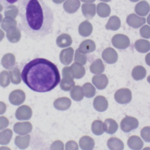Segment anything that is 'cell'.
<instances>
[{
	"mask_svg": "<svg viewBox=\"0 0 150 150\" xmlns=\"http://www.w3.org/2000/svg\"><path fill=\"white\" fill-rule=\"evenodd\" d=\"M147 81L150 84V76H149L147 78Z\"/></svg>",
	"mask_w": 150,
	"mask_h": 150,
	"instance_id": "9f6ffc18",
	"label": "cell"
},
{
	"mask_svg": "<svg viewBox=\"0 0 150 150\" xmlns=\"http://www.w3.org/2000/svg\"><path fill=\"white\" fill-rule=\"evenodd\" d=\"M70 94L71 98L76 101H81L84 97L83 90L80 86H75L71 90Z\"/></svg>",
	"mask_w": 150,
	"mask_h": 150,
	"instance_id": "e575fe53",
	"label": "cell"
},
{
	"mask_svg": "<svg viewBox=\"0 0 150 150\" xmlns=\"http://www.w3.org/2000/svg\"><path fill=\"white\" fill-rule=\"evenodd\" d=\"M70 68L74 79L75 78L77 79H79L82 78L85 75V68L83 65L79 63L74 62L71 65Z\"/></svg>",
	"mask_w": 150,
	"mask_h": 150,
	"instance_id": "d6986e66",
	"label": "cell"
},
{
	"mask_svg": "<svg viewBox=\"0 0 150 150\" xmlns=\"http://www.w3.org/2000/svg\"><path fill=\"white\" fill-rule=\"evenodd\" d=\"M26 98L24 91L22 90L16 89L12 91L9 96V102L15 105H19L23 103Z\"/></svg>",
	"mask_w": 150,
	"mask_h": 150,
	"instance_id": "52a82bcc",
	"label": "cell"
},
{
	"mask_svg": "<svg viewBox=\"0 0 150 150\" xmlns=\"http://www.w3.org/2000/svg\"><path fill=\"white\" fill-rule=\"evenodd\" d=\"M105 69V66L101 59L94 60L90 66V71L96 75L101 74Z\"/></svg>",
	"mask_w": 150,
	"mask_h": 150,
	"instance_id": "d4e9b609",
	"label": "cell"
},
{
	"mask_svg": "<svg viewBox=\"0 0 150 150\" xmlns=\"http://www.w3.org/2000/svg\"><path fill=\"white\" fill-rule=\"evenodd\" d=\"M30 138V135H26L25 136H16L15 139V144L19 149H25L29 146Z\"/></svg>",
	"mask_w": 150,
	"mask_h": 150,
	"instance_id": "1f68e13d",
	"label": "cell"
},
{
	"mask_svg": "<svg viewBox=\"0 0 150 150\" xmlns=\"http://www.w3.org/2000/svg\"><path fill=\"white\" fill-rule=\"evenodd\" d=\"M115 100L120 104L129 103L132 99V93L128 88H122L116 91L114 94Z\"/></svg>",
	"mask_w": 150,
	"mask_h": 150,
	"instance_id": "277c9868",
	"label": "cell"
},
{
	"mask_svg": "<svg viewBox=\"0 0 150 150\" xmlns=\"http://www.w3.org/2000/svg\"><path fill=\"white\" fill-rule=\"evenodd\" d=\"M8 125H9L8 120L4 116L0 117V130H2L5 128L7 127Z\"/></svg>",
	"mask_w": 150,
	"mask_h": 150,
	"instance_id": "c3c4849f",
	"label": "cell"
},
{
	"mask_svg": "<svg viewBox=\"0 0 150 150\" xmlns=\"http://www.w3.org/2000/svg\"><path fill=\"white\" fill-rule=\"evenodd\" d=\"M143 150H150V147H145L143 149Z\"/></svg>",
	"mask_w": 150,
	"mask_h": 150,
	"instance_id": "11a10c76",
	"label": "cell"
},
{
	"mask_svg": "<svg viewBox=\"0 0 150 150\" xmlns=\"http://www.w3.org/2000/svg\"><path fill=\"white\" fill-rule=\"evenodd\" d=\"M10 84V77L8 72L6 70L0 73V86L2 87H6Z\"/></svg>",
	"mask_w": 150,
	"mask_h": 150,
	"instance_id": "b9f144b4",
	"label": "cell"
},
{
	"mask_svg": "<svg viewBox=\"0 0 150 150\" xmlns=\"http://www.w3.org/2000/svg\"><path fill=\"white\" fill-rule=\"evenodd\" d=\"M21 77L30 89L39 93L51 91L60 81L57 66L44 58H36L26 63L22 69Z\"/></svg>",
	"mask_w": 150,
	"mask_h": 150,
	"instance_id": "7a4b0ae2",
	"label": "cell"
},
{
	"mask_svg": "<svg viewBox=\"0 0 150 150\" xmlns=\"http://www.w3.org/2000/svg\"><path fill=\"white\" fill-rule=\"evenodd\" d=\"M92 83L98 90L104 89L108 83L107 77L104 74L94 75L92 78Z\"/></svg>",
	"mask_w": 150,
	"mask_h": 150,
	"instance_id": "4fadbf2b",
	"label": "cell"
},
{
	"mask_svg": "<svg viewBox=\"0 0 150 150\" xmlns=\"http://www.w3.org/2000/svg\"><path fill=\"white\" fill-rule=\"evenodd\" d=\"M2 9H3V7H2V6L0 4V12H1V11H2Z\"/></svg>",
	"mask_w": 150,
	"mask_h": 150,
	"instance_id": "680465c9",
	"label": "cell"
},
{
	"mask_svg": "<svg viewBox=\"0 0 150 150\" xmlns=\"http://www.w3.org/2000/svg\"><path fill=\"white\" fill-rule=\"evenodd\" d=\"M2 20V15L0 13V23L1 22Z\"/></svg>",
	"mask_w": 150,
	"mask_h": 150,
	"instance_id": "6f0895ef",
	"label": "cell"
},
{
	"mask_svg": "<svg viewBox=\"0 0 150 150\" xmlns=\"http://www.w3.org/2000/svg\"><path fill=\"white\" fill-rule=\"evenodd\" d=\"M145 60L146 64H148V66H150V52L148 53V54H146V55L145 56Z\"/></svg>",
	"mask_w": 150,
	"mask_h": 150,
	"instance_id": "f907efd6",
	"label": "cell"
},
{
	"mask_svg": "<svg viewBox=\"0 0 150 150\" xmlns=\"http://www.w3.org/2000/svg\"><path fill=\"white\" fill-rule=\"evenodd\" d=\"M72 43L71 36L67 33H62L56 39V44L60 47H66L70 46Z\"/></svg>",
	"mask_w": 150,
	"mask_h": 150,
	"instance_id": "4316f807",
	"label": "cell"
},
{
	"mask_svg": "<svg viewBox=\"0 0 150 150\" xmlns=\"http://www.w3.org/2000/svg\"><path fill=\"white\" fill-rule=\"evenodd\" d=\"M111 12L110 6L104 3L100 2L97 6V13L98 15L101 18H106L108 16Z\"/></svg>",
	"mask_w": 150,
	"mask_h": 150,
	"instance_id": "d6a6232c",
	"label": "cell"
},
{
	"mask_svg": "<svg viewBox=\"0 0 150 150\" xmlns=\"http://www.w3.org/2000/svg\"><path fill=\"white\" fill-rule=\"evenodd\" d=\"M84 96L87 98H91L96 94V88L90 83H86L82 87Z\"/></svg>",
	"mask_w": 150,
	"mask_h": 150,
	"instance_id": "f35d334b",
	"label": "cell"
},
{
	"mask_svg": "<svg viewBox=\"0 0 150 150\" xmlns=\"http://www.w3.org/2000/svg\"><path fill=\"white\" fill-rule=\"evenodd\" d=\"M9 77L13 84H19L21 82V74L20 70L17 67L11 69L9 71Z\"/></svg>",
	"mask_w": 150,
	"mask_h": 150,
	"instance_id": "8d00e7d4",
	"label": "cell"
},
{
	"mask_svg": "<svg viewBox=\"0 0 150 150\" xmlns=\"http://www.w3.org/2000/svg\"><path fill=\"white\" fill-rule=\"evenodd\" d=\"M15 63V56L11 53L5 54L1 59V64L2 66L6 69L12 68Z\"/></svg>",
	"mask_w": 150,
	"mask_h": 150,
	"instance_id": "f1b7e54d",
	"label": "cell"
},
{
	"mask_svg": "<svg viewBox=\"0 0 150 150\" xmlns=\"http://www.w3.org/2000/svg\"><path fill=\"white\" fill-rule=\"evenodd\" d=\"M71 104V101L70 99L66 97L58 98L53 103L54 108L59 110H66L70 108Z\"/></svg>",
	"mask_w": 150,
	"mask_h": 150,
	"instance_id": "ac0fdd59",
	"label": "cell"
},
{
	"mask_svg": "<svg viewBox=\"0 0 150 150\" xmlns=\"http://www.w3.org/2000/svg\"><path fill=\"white\" fill-rule=\"evenodd\" d=\"M32 115L31 108L26 105H23L17 108L15 112V117L19 120H28Z\"/></svg>",
	"mask_w": 150,
	"mask_h": 150,
	"instance_id": "ba28073f",
	"label": "cell"
},
{
	"mask_svg": "<svg viewBox=\"0 0 150 150\" xmlns=\"http://www.w3.org/2000/svg\"><path fill=\"white\" fill-rule=\"evenodd\" d=\"M50 150H64V144L61 141L56 140L50 145Z\"/></svg>",
	"mask_w": 150,
	"mask_h": 150,
	"instance_id": "bcb514c9",
	"label": "cell"
},
{
	"mask_svg": "<svg viewBox=\"0 0 150 150\" xmlns=\"http://www.w3.org/2000/svg\"><path fill=\"white\" fill-rule=\"evenodd\" d=\"M81 11L84 16L87 19H92L96 15V7L94 4L85 3L82 5Z\"/></svg>",
	"mask_w": 150,
	"mask_h": 150,
	"instance_id": "2e32d148",
	"label": "cell"
},
{
	"mask_svg": "<svg viewBox=\"0 0 150 150\" xmlns=\"http://www.w3.org/2000/svg\"><path fill=\"white\" fill-rule=\"evenodd\" d=\"M16 25L17 22L15 19L10 17H5L4 19H2L1 28L5 31H7L12 27H16Z\"/></svg>",
	"mask_w": 150,
	"mask_h": 150,
	"instance_id": "74e56055",
	"label": "cell"
},
{
	"mask_svg": "<svg viewBox=\"0 0 150 150\" xmlns=\"http://www.w3.org/2000/svg\"><path fill=\"white\" fill-rule=\"evenodd\" d=\"M146 71L142 66H137L132 70L131 75L135 80H141L144 79L146 76Z\"/></svg>",
	"mask_w": 150,
	"mask_h": 150,
	"instance_id": "f546056e",
	"label": "cell"
},
{
	"mask_svg": "<svg viewBox=\"0 0 150 150\" xmlns=\"http://www.w3.org/2000/svg\"><path fill=\"white\" fill-rule=\"evenodd\" d=\"M0 150H11V149L7 146H1L0 147Z\"/></svg>",
	"mask_w": 150,
	"mask_h": 150,
	"instance_id": "f5cc1de1",
	"label": "cell"
},
{
	"mask_svg": "<svg viewBox=\"0 0 150 150\" xmlns=\"http://www.w3.org/2000/svg\"><path fill=\"white\" fill-rule=\"evenodd\" d=\"M80 6V1L78 0H68L63 4L64 11L69 13H75Z\"/></svg>",
	"mask_w": 150,
	"mask_h": 150,
	"instance_id": "44dd1931",
	"label": "cell"
},
{
	"mask_svg": "<svg viewBox=\"0 0 150 150\" xmlns=\"http://www.w3.org/2000/svg\"><path fill=\"white\" fill-rule=\"evenodd\" d=\"M112 45L119 49H125L129 47L130 40L129 38L124 34H116L112 38Z\"/></svg>",
	"mask_w": 150,
	"mask_h": 150,
	"instance_id": "8992f818",
	"label": "cell"
},
{
	"mask_svg": "<svg viewBox=\"0 0 150 150\" xmlns=\"http://www.w3.org/2000/svg\"><path fill=\"white\" fill-rule=\"evenodd\" d=\"M62 76L63 79L60 83L61 89L66 91L71 90L75 86V83L73 80L74 77L71 74L70 67L66 66L63 69Z\"/></svg>",
	"mask_w": 150,
	"mask_h": 150,
	"instance_id": "3957f363",
	"label": "cell"
},
{
	"mask_svg": "<svg viewBox=\"0 0 150 150\" xmlns=\"http://www.w3.org/2000/svg\"><path fill=\"white\" fill-rule=\"evenodd\" d=\"M134 47L140 53H146L150 50V42L145 39H138L135 41Z\"/></svg>",
	"mask_w": 150,
	"mask_h": 150,
	"instance_id": "83f0119b",
	"label": "cell"
},
{
	"mask_svg": "<svg viewBox=\"0 0 150 150\" xmlns=\"http://www.w3.org/2000/svg\"><path fill=\"white\" fill-rule=\"evenodd\" d=\"M6 110V104L0 101V115L4 114Z\"/></svg>",
	"mask_w": 150,
	"mask_h": 150,
	"instance_id": "681fc988",
	"label": "cell"
},
{
	"mask_svg": "<svg viewBox=\"0 0 150 150\" xmlns=\"http://www.w3.org/2000/svg\"><path fill=\"white\" fill-rule=\"evenodd\" d=\"M147 22H148V23L150 25V13H149V15L148 16V18H147Z\"/></svg>",
	"mask_w": 150,
	"mask_h": 150,
	"instance_id": "db71d44e",
	"label": "cell"
},
{
	"mask_svg": "<svg viewBox=\"0 0 150 150\" xmlns=\"http://www.w3.org/2000/svg\"><path fill=\"white\" fill-rule=\"evenodd\" d=\"M73 54L74 49L71 47L62 50L59 55L60 62L66 66L69 65L73 60Z\"/></svg>",
	"mask_w": 150,
	"mask_h": 150,
	"instance_id": "7c38bea8",
	"label": "cell"
},
{
	"mask_svg": "<svg viewBox=\"0 0 150 150\" xmlns=\"http://www.w3.org/2000/svg\"><path fill=\"white\" fill-rule=\"evenodd\" d=\"M5 33L4 32L0 29V42L4 38Z\"/></svg>",
	"mask_w": 150,
	"mask_h": 150,
	"instance_id": "816d5d0a",
	"label": "cell"
},
{
	"mask_svg": "<svg viewBox=\"0 0 150 150\" xmlns=\"http://www.w3.org/2000/svg\"><path fill=\"white\" fill-rule=\"evenodd\" d=\"M128 146L133 150H141L144 145L142 140L138 136H131L127 141Z\"/></svg>",
	"mask_w": 150,
	"mask_h": 150,
	"instance_id": "7402d4cb",
	"label": "cell"
},
{
	"mask_svg": "<svg viewBox=\"0 0 150 150\" xmlns=\"http://www.w3.org/2000/svg\"><path fill=\"white\" fill-rule=\"evenodd\" d=\"M107 146L110 150H123L124 144L118 138L111 137L107 141Z\"/></svg>",
	"mask_w": 150,
	"mask_h": 150,
	"instance_id": "4dcf8cb0",
	"label": "cell"
},
{
	"mask_svg": "<svg viewBox=\"0 0 150 150\" xmlns=\"http://www.w3.org/2000/svg\"><path fill=\"white\" fill-rule=\"evenodd\" d=\"M139 33L142 37L146 39H149L150 38V26L147 25L143 26L140 29Z\"/></svg>",
	"mask_w": 150,
	"mask_h": 150,
	"instance_id": "f6af8a7d",
	"label": "cell"
},
{
	"mask_svg": "<svg viewBox=\"0 0 150 150\" xmlns=\"http://www.w3.org/2000/svg\"><path fill=\"white\" fill-rule=\"evenodd\" d=\"M74 62L81 65H84L87 62V56L85 54L79 52V51L77 49L75 52Z\"/></svg>",
	"mask_w": 150,
	"mask_h": 150,
	"instance_id": "7bdbcfd3",
	"label": "cell"
},
{
	"mask_svg": "<svg viewBox=\"0 0 150 150\" xmlns=\"http://www.w3.org/2000/svg\"><path fill=\"white\" fill-rule=\"evenodd\" d=\"M139 125L138 120L133 117L125 116L121 121V129L125 132H128L136 129Z\"/></svg>",
	"mask_w": 150,
	"mask_h": 150,
	"instance_id": "5b68a950",
	"label": "cell"
},
{
	"mask_svg": "<svg viewBox=\"0 0 150 150\" xmlns=\"http://www.w3.org/2000/svg\"><path fill=\"white\" fill-rule=\"evenodd\" d=\"M79 146L74 141H69L66 144L65 150H78Z\"/></svg>",
	"mask_w": 150,
	"mask_h": 150,
	"instance_id": "7dc6e473",
	"label": "cell"
},
{
	"mask_svg": "<svg viewBox=\"0 0 150 150\" xmlns=\"http://www.w3.org/2000/svg\"><path fill=\"white\" fill-rule=\"evenodd\" d=\"M126 21L129 26L135 29L142 26L146 22L145 18L140 17L135 13L129 14L127 16Z\"/></svg>",
	"mask_w": 150,
	"mask_h": 150,
	"instance_id": "8fae6325",
	"label": "cell"
},
{
	"mask_svg": "<svg viewBox=\"0 0 150 150\" xmlns=\"http://www.w3.org/2000/svg\"><path fill=\"white\" fill-rule=\"evenodd\" d=\"M6 38L11 43L18 42L21 38L20 29L17 27H12L6 31Z\"/></svg>",
	"mask_w": 150,
	"mask_h": 150,
	"instance_id": "e0dca14e",
	"label": "cell"
},
{
	"mask_svg": "<svg viewBox=\"0 0 150 150\" xmlns=\"http://www.w3.org/2000/svg\"><path fill=\"white\" fill-rule=\"evenodd\" d=\"M93 32V26L88 21L82 22L79 26V33L83 37L90 36Z\"/></svg>",
	"mask_w": 150,
	"mask_h": 150,
	"instance_id": "cb8c5ba5",
	"label": "cell"
},
{
	"mask_svg": "<svg viewBox=\"0 0 150 150\" xmlns=\"http://www.w3.org/2000/svg\"><path fill=\"white\" fill-rule=\"evenodd\" d=\"M32 129V125L30 122H19L15 124L13 126V130L15 133L24 135L31 132Z\"/></svg>",
	"mask_w": 150,
	"mask_h": 150,
	"instance_id": "30bf717a",
	"label": "cell"
},
{
	"mask_svg": "<svg viewBox=\"0 0 150 150\" xmlns=\"http://www.w3.org/2000/svg\"><path fill=\"white\" fill-rule=\"evenodd\" d=\"M108 103L106 98L103 96H98L94 99V108L99 112H103L108 108Z\"/></svg>",
	"mask_w": 150,
	"mask_h": 150,
	"instance_id": "9a60e30c",
	"label": "cell"
},
{
	"mask_svg": "<svg viewBox=\"0 0 150 150\" xmlns=\"http://www.w3.org/2000/svg\"><path fill=\"white\" fill-rule=\"evenodd\" d=\"M101 57L108 64H114L118 60V54L112 47L105 49L102 52Z\"/></svg>",
	"mask_w": 150,
	"mask_h": 150,
	"instance_id": "9c48e42d",
	"label": "cell"
},
{
	"mask_svg": "<svg viewBox=\"0 0 150 150\" xmlns=\"http://www.w3.org/2000/svg\"><path fill=\"white\" fill-rule=\"evenodd\" d=\"M118 128V125L117 122L111 118H107L105 120L104 122L103 123L104 131L110 134L115 133L117 131Z\"/></svg>",
	"mask_w": 150,
	"mask_h": 150,
	"instance_id": "603a6c76",
	"label": "cell"
},
{
	"mask_svg": "<svg viewBox=\"0 0 150 150\" xmlns=\"http://www.w3.org/2000/svg\"><path fill=\"white\" fill-rule=\"evenodd\" d=\"M19 16L21 29L32 39H40L52 32L53 13L43 1H21Z\"/></svg>",
	"mask_w": 150,
	"mask_h": 150,
	"instance_id": "6da1fadb",
	"label": "cell"
},
{
	"mask_svg": "<svg viewBox=\"0 0 150 150\" xmlns=\"http://www.w3.org/2000/svg\"><path fill=\"white\" fill-rule=\"evenodd\" d=\"M121 26V21L120 18L117 16H111L106 25L105 28L107 30H117Z\"/></svg>",
	"mask_w": 150,
	"mask_h": 150,
	"instance_id": "836d02e7",
	"label": "cell"
},
{
	"mask_svg": "<svg viewBox=\"0 0 150 150\" xmlns=\"http://www.w3.org/2000/svg\"><path fill=\"white\" fill-rule=\"evenodd\" d=\"M77 49L79 52L84 54L93 52L96 49L95 42L91 39H86L80 43Z\"/></svg>",
	"mask_w": 150,
	"mask_h": 150,
	"instance_id": "5bb4252c",
	"label": "cell"
},
{
	"mask_svg": "<svg viewBox=\"0 0 150 150\" xmlns=\"http://www.w3.org/2000/svg\"><path fill=\"white\" fill-rule=\"evenodd\" d=\"M19 13V9L14 5H9L5 8L4 15L6 17H10L12 18H15Z\"/></svg>",
	"mask_w": 150,
	"mask_h": 150,
	"instance_id": "60d3db41",
	"label": "cell"
},
{
	"mask_svg": "<svg viewBox=\"0 0 150 150\" xmlns=\"http://www.w3.org/2000/svg\"><path fill=\"white\" fill-rule=\"evenodd\" d=\"M12 136V131L10 129H5L0 132V144L7 145L9 143Z\"/></svg>",
	"mask_w": 150,
	"mask_h": 150,
	"instance_id": "d590c367",
	"label": "cell"
},
{
	"mask_svg": "<svg viewBox=\"0 0 150 150\" xmlns=\"http://www.w3.org/2000/svg\"><path fill=\"white\" fill-rule=\"evenodd\" d=\"M79 145L83 150H92L94 146V141L89 136H83L79 141Z\"/></svg>",
	"mask_w": 150,
	"mask_h": 150,
	"instance_id": "484cf974",
	"label": "cell"
},
{
	"mask_svg": "<svg viewBox=\"0 0 150 150\" xmlns=\"http://www.w3.org/2000/svg\"><path fill=\"white\" fill-rule=\"evenodd\" d=\"M92 132L97 135H100L104 132L103 129V123L101 120H97L93 122L91 125Z\"/></svg>",
	"mask_w": 150,
	"mask_h": 150,
	"instance_id": "ab89813d",
	"label": "cell"
},
{
	"mask_svg": "<svg viewBox=\"0 0 150 150\" xmlns=\"http://www.w3.org/2000/svg\"><path fill=\"white\" fill-rule=\"evenodd\" d=\"M150 11V5L145 1H141L137 4L135 6V12L141 16H146Z\"/></svg>",
	"mask_w": 150,
	"mask_h": 150,
	"instance_id": "ffe728a7",
	"label": "cell"
},
{
	"mask_svg": "<svg viewBox=\"0 0 150 150\" xmlns=\"http://www.w3.org/2000/svg\"><path fill=\"white\" fill-rule=\"evenodd\" d=\"M141 136L146 142H150V127H145L141 131Z\"/></svg>",
	"mask_w": 150,
	"mask_h": 150,
	"instance_id": "ee69618b",
	"label": "cell"
}]
</instances>
